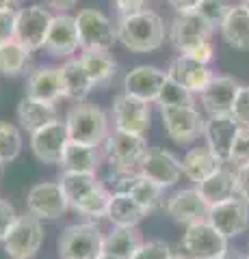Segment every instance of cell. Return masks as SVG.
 Returning <instances> with one entry per match:
<instances>
[{
  "mask_svg": "<svg viewBox=\"0 0 249 259\" xmlns=\"http://www.w3.org/2000/svg\"><path fill=\"white\" fill-rule=\"evenodd\" d=\"M26 209L39 221H57L69 209V203L63 194L59 182L35 184L26 194Z\"/></svg>",
  "mask_w": 249,
  "mask_h": 259,
  "instance_id": "11",
  "label": "cell"
},
{
  "mask_svg": "<svg viewBox=\"0 0 249 259\" xmlns=\"http://www.w3.org/2000/svg\"><path fill=\"white\" fill-rule=\"evenodd\" d=\"M100 147H91V145L85 143H76L69 141L65 151H63L61 158V168L67 173H91L98 175L100 168Z\"/></svg>",
  "mask_w": 249,
  "mask_h": 259,
  "instance_id": "26",
  "label": "cell"
},
{
  "mask_svg": "<svg viewBox=\"0 0 249 259\" xmlns=\"http://www.w3.org/2000/svg\"><path fill=\"white\" fill-rule=\"evenodd\" d=\"M113 192L115 194H130V197L146 207L152 214L158 207H165V190L154 182L141 177L136 171L130 173H113Z\"/></svg>",
  "mask_w": 249,
  "mask_h": 259,
  "instance_id": "13",
  "label": "cell"
},
{
  "mask_svg": "<svg viewBox=\"0 0 249 259\" xmlns=\"http://www.w3.org/2000/svg\"><path fill=\"white\" fill-rule=\"evenodd\" d=\"M61 80H63V91H65L67 100L87 102V95L93 91V80L87 74L83 63L78 59H69L61 65Z\"/></svg>",
  "mask_w": 249,
  "mask_h": 259,
  "instance_id": "29",
  "label": "cell"
},
{
  "mask_svg": "<svg viewBox=\"0 0 249 259\" xmlns=\"http://www.w3.org/2000/svg\"><path fill=\"white\" fill-rule=\"evenodd\" d=\"M173 250L165 240H148L132 255V259H171Z\"/></svg>",
  "mask_w": 249,
  "mask_h": 259,
  "instance_id": "39",
  "label": "cell"
},
{
  "mask_svg": "<svg viewBox=\"0 0 249 259\" xmlns=\"http://www.w3.org/2000/svg\"><path fill=\"white\" fill-rule=\"evenodd\" d=\"M236 194L249 203V164L236 168Z\"/></svg>",
  "mask_w": 249,
  "mask_h": 259,
  "instance_id": "44",
  "label": "cell"
},
{
  "mask_svg": "<svg viewBox=\"0 0 249 259\" xmlns=\"http://www.w3.org/2000/svg\"><path fill=\"white\" fill-rule=\"evenodd\" d=\"M113 125L119 132L126 134H136V136H146V132L152 125V110L150 104L132 97L128 93H119L113 100Z\"/></svg>",
  "mask_w": 249,
  "mask_h": 259,
  "instance_id": "9",
  "label": "cell"
},
{
  "mask_svg": "<svg viewBox=\"0 0 249 259\" xmlns=\"http://www.w3.org/2000/svg\"><path fill=\"white\" fill-rule=\"evenodd\" d=\"M208 209L210 205L204 201V197L197 192V188H182L175 190L171 197H167L165 201V212L178 225H195L208 221Z\"/></svg>",
  "mask_w": 249,
  "mask_h": 259,
  "instance_id": "17",
  "label": "cell"
},
{
  "mask_svg": "<svg viewBox=\"0 0 249 259\" xmlns=\"http://www.w3.org/2000/svg\"><path fill=\"white\" fill-rule=\"evenodd\" d=\"M98 259H119V257H115V255H111V253H102Z\"/></svg>",
  "mask_w": 249,
  "mask_h": 259,
  "instance_id": "51",
  "label": "cell"
},
{
  "mask_svg": "<svg viewBox=\"0 0 249 259\" xmlns=\"http://www.w3.org/2000/svg\"><path fill=\"white\" fill-rule=\"evenodd\" d=\"M78 61L83 63L87 74L93 80V87H104L117 76V61L109 50H89L80 52Z\"/></svg>",
  "mask_w": 249,
  "mask_h": 259,
  "instance_id": "31",
  "label": "cell"
},
{
  "mask_svg": "<svg viewBox=\"0 0 249 259\" xmlns=\"http://www.w3.org/2000/svg\"><path fill=\"white\" fill-rule=\"evenodd\" d=\"M65 125H67L69 141L85 143V145H91V147H102V143L111 134L109 115L104 112L102 106H98L93 102L74 104L67 110Z\"/></svg>",
  "mask_w": 249,
  "mask_h": 259,
  "instance_id": "2",
  "label": "cell"
},
{
  "mask_svg": "<svg viewBox=\"0 0 249 259\" xmlns=\"http://www.w3.org/2000/svg\"><path fill=\"white\" fill-rule=\"evenodd\" d=\"M69 143V134H67V125L65 121H52L50 125L39 127L37 132L30 134V149L33 156L44 162V164H61L63 151H65Z\"/></svg>",
  "mask_w": 249,
  "mask_h": 259,
  "instance_id": "15",
  "label": "cell"
},
{
  "mask_svg": "<svg viewBox=\"0 0 249 259\" xmlns=\"http://www.w3.org/2000/svg\"><path fill=\"white\" fill-rule=\"evenodd\" d=\"M195 188L204 197V201L208 205L223 203V201L236 197V171L234 168L221 166L219 171L212 173L208 180L199 182Z\"/></svg>",
  "mask_w": 249,
  "mask_h": 259,
  "instance_id": "28",
  "label": "cell"
},
{
  "mask_svg": "<svg viewBox=\"0 0 249 259\" xmlns=\"http://www.w3.org/2000/svg\"><path fill=\"white\" fill-rule=\"evenodd\" d=\"M115 7L119 9V15H126V13H134V11H141L146 0H113Z\"/></svg>",
  "mask_w": 249,
  "mask_h": 259,
  "instance_id": "47",
  "label": "cell"
},
{
  "mask_svg": "<svg viewBox=\"0 0 249 259\" xmlns=\"http://www.w3.org/2000/svg\"><path fill=\"white\" fill-rule=\"evenodd\" d=\"M191 59H195L197 63H204V65H210L212 59H215V46L210 44V39L208 41H202L199 46H195L193 50L189 52Z\"/></svg>",
  "mask_w": 249,
  "mask_h": 259,
  "instance_id": "43",
  "label": "cell"
},
{
  "mask_svg": "<svg viewBox=\"0 0 249 259\" xmlns=\"http://www.w3.org/2000/svg\"><path fill=\"white\" fill-rule=\"evenodd\" d=\"M22 153V130L11 121L0 119V166L9 164Z\"/></svg>",
  "mask_w": 249,
  "mask_h": 259,
  "instance_id": "35",
  "label": "cell"
},
{
  "mask_svg": "<svg viewBox=\"0 0 249 259\" xmlns=\"http://www.w3.org/2000/svg\"><path fill=\"white\" fill-rule=\"evenodd\" d=\"M160 119L167 130V136L178 143L189 145L204 136V117L197 106H180V108H160Z\"/></svg>",
  "mask_w": 249,
  "mask_h": 259,
  "instance_id": "10",
  "label": "cell"
},
{
  "mask_svg": "<svg viewBox=\"0 0 249 259\" xmlns=\"http://www.w3.org/2000/svg\"><path fill=\"white\" fill-rule=\"evenodd\" d=\"M208 223L219 233H223L228 240L243 236L249 229V203H245L236 194V197L223 201V203L210 205V209H208Z\"/></svg>",
  "mask_w": 249,
  "mask_h": 259,
  "instance_id": "14",
  "label": "cell"
},
{
  "mask_svg": "<svg viewBox=\"0 0 249 259\" xmlns=\"http://www.w3.org/2000/svg\"><path fill=\"white\" fill-rule=\"evenodd\" d=\"M57 250L61 259H98L104 253V231L95 221L69 225L61 231Z\"/></svg>",
  "mask_w": 249,
  "mask_h": 259,
  "instance_id": "4",
  "label": "cell"
},
{
  "mask_svg": "<svg viewBox=\"0 0 249 259\" xmlns=\"http://www.w3.org/2000/svg\"><path fill=\"white\" fill-rule=\"evenodd\" d=\"M100 184L102 182L98 180V175H91V173H67V171H63V175L59 177V186H61L63 194H65L69 207L80 203V201H83L87 194H91Z\"/></svg>",
  "mask_w": 249,
  "mask_h": 259,
  "instance_id": "33",
  "label": "cell"
},
{
  "mask_svg": "<svg viewBox=\"0 0 249 259\" xmlns=\"http://www.w3.org/2000/svg\"><path fill=\"white\" fill-rule=\"evenodd\" d=\"M180 164H182V175L189 177V180L197 186L199 182L208 180L212 173L219 171L223 166V162L204 145V147H191L182 156Z\"/></svg>",
  "mask_w": 249,
  "mask_h": 259,
  "instance_id": "25",
  "label": "cell"
},
{
  "mask_svg": "<svg viewBox=\"0 0 249 259\" xmlns=\"http://www.w3.org/2000/svg\"><path fill=\"white\" fill-rule=\"evenodd\" d=\"M111 194L113 192H111L104 184H100L91 194H87V197L80 201V203H76L72 209H76L78 214L89 216V218H93V221H98V218L106 216V209H109V203H111Z\"/></svg>",
  "mask_w": 249,
  "mask_h": 259,
  "instance_id": "36",
  "label": "cell"
},
{
  "mask_svg": "<svg viewBox=\"0 0 249 259\" xmlns=\"http://www.w3.org/2000/svg\"><path fill=\"white\" fill-rule=\"evenodd\" d=\"M5 253L11 259H33L44 244V225L33 214H22L5 238Z\"/></svg>",
  "mask_w": 249,
  "mask_h": 259,
  "instance_id": "7",
  "label": "cell"
},
{
  "mask_svg": "<svg viewBox=\"0 0 249 259\" xmlns=\"http://www.w3.org/2000/svg\"><path fill=\"white\" fill-rule=\"evenodd\" d=\"M243 5H245V7H247V9H249V0H247V3H243Z\"/></svg>",
  "mask_w": 249,
  "mask_h": 259,
  "instance_id": "53",
  "label": "cell"
},
{
  "mask_svg": "<svg viewBox=\"0 0 249 259\" xmlns=\"http://www.w3.org/2000/svg\"><path fill=\"white\" fill-rule=\"evenodd\" d=\"M243 3H247V0H243Z\"/></svg>",
  "mask_w": 249,
  "mask_h": 259,
  "instance_id": "55",
  "label": "cell"
},
{
  "mask_svg": "<svg viewBox=\"0 0 249 259\" xmlns=\"http://www.w3.org/2000/svg\"><path fill=\"white\" fill-rule=\"evenodd\" d=\"M240 84L234 76L228 74H219L206 84V89L199 93V104L202 108L208 112V117L212 115H232V108H234L236 95L240 91Z\"/></svg>",
  "mask_w": 249,
  "mask_h": 259,
  "instance_id": "18",
  "label": "cell"
},
{
  "mask_svg": "<svg viewBox=\"0 0 249 259\" xmlns=\"http://www.w3.org/2000/svg\"><path fill=\"white\" fill-rule=\"evenodd\" d=\"M13 26H15V13H0V46L13 39Z\"/></svg>",
  "mask_w": 249,
  "mask_h": 259,
  "instance_id": "45",
  "label": "cell"
},
{
  "mask_svg": "<svg viewBox=\"0 0 249 259\" xmlns=\"http://www.w3.org/2000/svg\"><path fill=\"white\" fill-rule=\"evenodd\" d=\"M115 28L117 39L130 52H154L165 41V22L156 11L150 9L119 15Z\"/></svg>",
  "mask_w": 249,
  "mask_h": 259,
  "instance_id": "1",
  "label": "cell"
},
{
  "mask_svg": "<svg viewBox=\"0 0 249 259\" xmlns=\"http://www.w3.org/2000/svg\"><path fill=\"white\" fill-rule=\"evenodd\" d=\"M182 248L193 259H221L230 250L228 238L217 231L208 221L187 227L182 236Z\"/></svg>",
  "mask_w": 249,
  "mask_h": 259,
  "instance_id": "8",
  "label": "cell"
},
{
  "mask_svg": "<svg viewBox=\"0 0 249 259\" xmlns=\"http://www.w3.org/2000/svg\"><path fill=\"white\" fill-rule=\"evenodd\" d=\"M243 259H249V255H243Z\"/></svg>",
  "mask_w": 249,
  "mask_h": 259,
  "instance_id": "54",
  "label": "cell"
},
{
  "mask_svg": "<svg viewBox=\"0 0 249 259\" xmlns=\"http://www.w3.org/2000/svg\"><path fill=\"white\" fill-rule=\"evenodd\" d=\"M52 13L44 5H28L15 13L13 39L20 41L28 52L42 50L46 46V37L50 30Z\"/></svg>",
  "mask_w": 249,
  "mask_h": 259,
  "instance_id": "6",
  "label": "cell"
},
{
  "mask_svg": "<svg viewBox=\"0 0 249 259\" xmlns=\"http://www.w3.org/2000/svg\"><path fill=\"white\" fill-rule=\"evenodd\" d=\"M136 173L150 182H154L163 190H167L180 182L182 164H180V158H175L171 151L156 147V149H148Z\"/></svg>",
  "mask_w": 249,
  "mask_h": 259,
  "instance_id": "16",
  "label": "cell"
},
{
  "mask_svg": "<svg viewBox=\"0 0 249 259\" xmlns=\"http://www.w3.org/2000/svg\"><path fill=\"white\" fill-rule=\"evenodd\" d=\"M102 156L106 158L111 173H130L139 171V164L148 153V139L136 134H126L113 130L102 143Z\"/></svg>",
  "mask_w": 249,
  "mask_h": 259,
  "instance_id": "3",
  "label": "cell"
},
{
  "mask_svg": "<svg viewBox=\"0 0 249 259\" xmlns=\"http://www.w3.org/2000/svg\"><path fill=\"white\" fill-rule=\"evenodd\" d=\"M167 76H169L173 82L184 87L187 91H191L193 95H199L206 89V84L215 78V71L210 69V65L197 63L195 59H191L189 54H178L169 63Z\"/></svg>",
  "mask_w": 249,
  "mask_h": 259,
  "instance_id": "22",
  "label": "cell"
},
{
  "mask_svg": "<svg viewBox=\"0 0 249 259\" xmlns=\"http://www.w3.org/2000/svg\"><path fill=\"white\" fill-rule=\"evenodd\" d=\"M22 9V0H0V13H18Z\"/></svg>",
  "mask_w": 249,
  "mask_h": 259,
  "instance_id": "49",
  "label": "cell"
},
{
  "mask_svg": "<svg viewBox=\"0 0 249 259\" xmlns=\"http://www.w3.org/2000/svg\"><path fill=\"white\" fill-rule=\"evenodd\" d=\"M221 37L228 46H232L234 50H249V9L240 5H232V9L228 11L226 20L219 26Z\"/></svg>",
  "mask_w": 249,
  "mask_h": 259,
  "instance_id": "27",
  "label": "cell"
},
{
  "mask_svg": "<svg viewBox=\"0 0 249 259\" xmlns=\"http://www.w3.org/2000/svg\"><path fill=\"white\" fill-rule=\"evenodd\" d=\"M171 259H193V257H189V255H182V253H173V257Z\"/></svg>",
  "mask_w": 249,
  "mask_h": 259,
  "instance_id": "52",
  "label": "cell"
},
{
  "mask_svg": "<svg viewBox=\"0 0 249 259\" xmlns=\"http://www.w3.org/2000/svg\"><path fill=\"white\" fill-rule=\"evenodd\" d=\"M165 82L167 71L154 67V65H139L124 76V93L152 104L158 100Z\"/></svg>",
  "mask_w": 249,
  "mask_h": 259,
  "instance_id": "21",
  "label": "cell"
},
{
  "mask_svg": "<svg viewBox=\"0 0 249 259\" xmlns=\"http://www.w3.org/2000/svg\"><path fill=\"white\" fill-rule=\"evenodd\" d=\"M76 28L80 50H111L117 41V28L106 15L98 9H83L76 15Z\"/></svg>",
  "mask_w": 249,
  "mask_h": 259,
  "instance_id": "5",
  "label": "cell"
},
{
  "mask_svg": "<svg viewBox=\"0 0 249 259\" xmlns=\"http://www.w3.org/2000/svg\"><path fill=\"white\" fill-rule=\"evenodd\" d=\"M156 104L160 108H180V106H195V95L191 91H187L184 87H180L178 82L167 76V82L160 91Z\"/></svg>",
  "mask_w": 249,
  "mask_h": 259,
  "instance_id": "37",
  "label": "cell"
},
{
  "mask_svg": "<svg viewBox=\"0 0 249 259\" xmlns=\"http://www.w3.org/2000/svg\"><path fill=\"white\" fill-rule=\"evenodd\" d=\"M230 164H234L236 168L249 164V127L238 130V136H236L234 147H232V153H230Z\"/></svg>",
  "mask_w": 249,
  "mask_h": 259,
  "instance_id": "40",
  "label": "cell"
},
{
  "mask_svg": "<svg viewBox=\"0 0 249 259\" xmlns=\"http://www.w3.org/2000/svg\"><path fill=\"white\" fill-rule=\"evenodd\" d=\"M46 50L59 59H69L72 54L80 50V39L76 28V15L69 13H57L52 15L50 30L46 37Z\"/></svg>",
  "mask_w": 249,
  "mask_h": 259,
  "instance_id": "20",
  "label": "cell"
},
{
  "mask_svg": "<svg viewBox=\"0 0 249 259\" xmlns=\"http://www.w3.org/2000/svg\"><path fill=\"white\" fill-rule=\"evenodd\" d=\"M30 54L15 39H9L0 46V74L3 76H22L30 65Z\"/></svg>",
  "mask_w": 249,
  "mask_h": 259,
  "instance_id": "34",
  "label": "cell"
},
{
  "mask_svg": "<svg viewBox=\"0 0 249 259\" xmlns=\"http://www.w3.org/2000/svg\"><path fill=\"white\" fill-rule=\"evenodd\" d=\"M232 117L236 119V123L240 127H249V84L240 87L236 102H234V108H232Z\"/></svg>",
  "mask_w": 249,
  "mask_h": 259,
  "instance_id": "41",
  "label": "cell"
},
{
  "mask_svg": "<svg viewBox=\"0 0 249 259\" xmlns=\"http://www.w3.org/2000/svg\"><path fill=\"white\" fill-rule=\"evenodd\" d=\"M78 5V0H44V7L48 11H57V13H67L69 9H74Z\"/></svg>",
  "mask_w": 249,
  "mask_h": 259,
  "instance_id": "46",
  "label": "cell"
},
{
  "mask_svg": "<svg viewBox=\"0 0 249 259\" xmlns=\"http://www.w3.org/2000/svg\"><path fill=\"white\" fill-rule=\"evenodd\" d=\"M240 125L232 115H212L204 121V139L206 147L210 149L223 164H230V153L234 147Z\"/></svg>",
  "mask_w": 249,
  "mask_h": 259,
  "instance_id": "19",
  "label": "cell"
},
{
  "mask_svg": "<svg viewBox=\"0 0 249 259\" xmlns=\"http://www.w3.org/2000/svg\"><path fill=\"white\" fill-rule=\"evenodd\" d=\"M230 9H232L230 0H202L197 7V13L202 15L212 28H219Z\"/></svg>",
  "mask_w": 249,
  "mask_h": 259,
  "instance_id": "38",
  "label": "cell"
},
{
  "mask_svg": "<svg viewBox=\"0 0 249 259\" xmlns=\"http://www.w3.org/2000/svg\"><path fill=\"white\" fill-rule=\"evenodd\" d=\"M221 259H243V255H240V253H236V250H228V253L223 255Z\"/></svg>",
  "mask_w": 249,
  "mask_h": 259,
  "instance_id": "50",
  "label": "cell"
},
{
  "mask_svg": "<svg viewBox=\"0 0 249 259\" xmlns=\"http://www.w3.org/2000/svg\"><path fill=\"white\" fill-rule=\"evenodd\" d=\"M26 97H33L39 102L57 104L65 97L63 80L59 67H35L26 76Z\"/></svg>",
  "mask_w": 249,
  "mask_h": 259,
  "instance_id": "23",
  "label": "cell"
},
{
  "mask_svg": "<svg viewBox=\"0 0 249 259\" xmlns=\"http://www.w3.org/2000/svg\"><path fill=\"white\" fill-rule=\"evenodd\" d=\"M15 112H18L20 130H26L28 134H33L39 127H46V125H50L52 121L59 119V112H57L54 104L39 102V100H33V97H26V95L18 102V110Z\"/></svg>",
  "mask_w": 249,
  "mask_h": 259,
  "instance_id": "24",
  "label": "cell"
},
{
  "mask_svg": "<svg viewBox=\"0 0 249 259\" xmlns=\"http://www.w3.org/2000/svg\"><path fill=\"white\" fill-rule=\"evenodd\" d=\"M167 3L173 7L175 13H191V11H197L202 0H167Z\"/></svg>",
  "mask_w": 249,
  "mask_h": 259,
  "instance_id": "48",
  "label": "cell"
},
{
  "mask_svg": "<svg viewBox=\"0 0 249 259\" xmlns=\"http://www.w3.org/2000/svg\"><path fill=\"white\" fill-rule=\"evenodd\" d=\"M141 244L143 236L139 227H113L109 233H104V253H111L119 259H132Z\"/></svg>",
  "mask_w": 249,
  "mask_h": 259,
  "instance_id": "30",
  "label": "cell"
},
{
  "mask_svg": "<svg viewBox=\"0 0 249 259\" xmlns=\"http://www.w3.org/2000/svg\"><path fill=\"white\" fill-rule=\"evenodd\" d=\"M148 209L141 207L130 194H111L106 218L113 223V227H136L143 218H148Z\"/></svg>",
  "mask_w": 249,
  "mask_h": 259,
  "instance_id": "32",
  "label": "cell"
},
{
  "mask_svg": "<svg viewBox=\"0 0 249 259\" xmlns=\"http://www.w3.org/2000/svg\"><path fill=\"white\" fill-rule=\"evenodd\" d=\"M18 221V212L15 207L9 203V201L0 199V242H5V238L9 236L11 227Z\"/></svg>",
  "mask_w": 249,
  "mask_h": 259,
  "instance_id": "42",
  "label": "cell"
},
{
  "mask_svg": "<svg viewBox=\"0 0 249 259\" xmlns=\"http://www.w3.org/2000/svg\"><path fill=\"white\" fill-rule=\"evenodd\" d=\"M215 28L208 24L197 11L191 13H175L169 26V39L180 54H189L193 48L212 37Z\"/></svg>",
  "mask_w": 249,
  "mask_h": 259,
  "instance_id": "12",
  "label": "cell"
}]
</instances>
